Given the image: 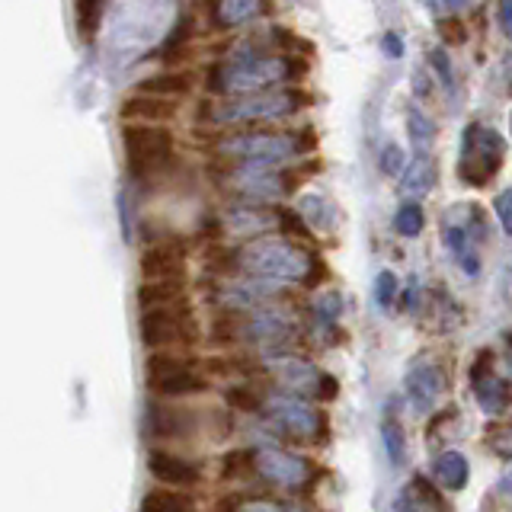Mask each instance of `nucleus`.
<instances>
[{"label": "nucleus", "mask_w": 512, "mask_h": 512, "mask_svg": "<svg viewBox=\"0 0 512 512\" xmlns=\"http://www.w3.org/2000/svg\"><path fill=\"white\" fill-rule=\"evenodd\" d=\"M308 74V58L279 55L269 48H240L228 61H218L205 71V90L221 96H250L282 87H295Z\"/></svg>", "instance_id": "nucleus-1"}, {"label": "nucleus", "mask_w": 512, "mask_h": 512, "mask_svg": "<svg viewBox=\"0 0 512 512\" xmlns=\"http://www.w3.org/2000/svg\"><path fill=\"white\" fill-rule=\"evenodd\" d=\"M234 269L240 276L263 279L269 285H314L317 276H327L320 256L298 240L288 237H260L234 250Z\"/></svg>", "instance_id": "nucleus-2"}, {"label": "nucleus", "mask_w": 512, "mask_h": 512, "mask_svg": "<svg viewBox=\"0 0 512 512\" xmlns=\"http://www.w3.org/2000/svg\"><path fill=\"white\" fill-rule=\"evenodd\" d=\"M314 96L298 87H282L269 93L250 96H221V100L202 103V122L224 128V132H247V128H266L285 119H295Z\"/></svg>", "instance_id": "nucleus-3"}, {"label": "nucleus", "mask_w": 512, "mask_h": 512, "mask_svg": "<svg viewBox=\"0 0 512 512\" xmlns=\"http://www.w3.org/2000/svg\"><path fill=\"white\" fill-rule=\"evenodd\" d=\"M314 151L311 128H247V132H224L215 141V154L224 164L250 167H292V160Z\"/></svg>", "instance_id": "nucleus-4"}, {"label": "nucleus", "mask_w": 512, "mask_h": 512, "mask_svg": "<svg viewBox=\"0 0 512 512\" xmlns=\"http://www.w3.org/2000/svg\"><path fill=\"white\" fill-rule=\"evenodd\" d=\"M122 151H125V170L132 180L144 183L151 176L167 173L176 160V135L170 125H122Z\"/></svg>", "instance_id": "nucleus-5"}, {"label": "nucleus", "mask_w": 512, "mask_h": 512, "mask_svg": "<svg viewBox=\"0 0 512 512\" xmlns=\"http://www.w3.org/2000/svg\"><path fill=\"white\" fill-rule=\"evenodd\" d=\"M221 183L234 192L237 202L269 205L279 208L282 199H288L298 189L301 176L292 167H250V164H224Z\"/></svg>", "instance_id": "nucleus-6"}, {"label": "nucleus", "mask_w": 512, "mask_h": 512, "mask_svg": "<svg viewBox=\"0 0 512 512\" xmlns=\"http://www.w3.org/2000/svg\"><path fill=\"white\" fill-rule=\"evenodd\" d=\"M144 378L154 397H196L212 388L192 352H151L144 362Z\"/></svg>", "instance_id": "nucleus-7"}, {"label": "nucleus", "mask_w": 512, "mask_h": 512, "mask_svg": "<svg viewBox=\"0 0 512 512\" xmlns=\"http://www.w3.org/2000/svg\"><path fill=\"white\" fill-rule=\"evenodd\" d=\"M138 336L151 352H189L202 340L196 311L186 304H173V308L141 311Z\"/></svg>", "instance_id": "nucleus-8"}, {"label": "nucleus", "mask_w": 512, "mask_h": 512, "mask_svg": "<svg viewBox=\"0 0 512 512\" xmlns=\"http://www.w3.org/2000/svg\"><path fill=\"white\" fill-rule=\"evenodd\" d=\"M506 160V138L490 125L471 122L461 132V160H458V180L474 189H484L496 180Z\"/></svg>", "instance_id": "nucleus-9"}, {"label": "nucleus", "mask_w": 512, "mask_h": 512, "mask_svg": "<svg viewBox=\"0 0 512 512\" xmlns=\"http://www.w3.org/2000/svg\"><path fill=\"white\" fill-rule=\"evenodd\" d=\"M263 413L279 432H288L295 439H314L317 432H327V413L314 407L308 397L279 391L272 397H263Z\"/></svg>", "instance_id": "nucleus-10"}, {"label": "nucleus", "mask_w": 512, "mask_h": 512, "mask_svg": "<svg viewBox=\"0 0 512 512\" xmlns=\"http://www.w3.org/2000/svg\"><path fill=\"white\" fill-rule=\"evenodd\" d=\"M253 474L272 487L301 490L311 484L314 464L295 452H285V448H260V452H253Z\"/></svg>", "instance_id": "nucleus-11"}, {"label": "nucleus", "mask_w": 512, "mask_h": 512, "mask_svg": "<svg viewBox=\"0 0 512 512\" xmlns=\"http://www.w3.org/2000/svg\"><path fill=\"white\" fill-rule=\"evenodd\" d=\"M218 231L221 237L247 240V244L260 237H272V231H279L276 208L253 205V202H231L218 218Z\"/></svg>", "instance_id": "nucleus-12"}, {"label": "nucleus", "mask_w": 512, "mask_h": 512, "mask_svg": "<svg viewBox=\"0 0 512 512\" xmlns=\"http://www.w3.org/2000/svg\"><path fill=\"white\" fill-rule=\"evenodd\" d=\"M138 269H141L144 282H173V285H186V276H189L186 244H183L180 237L154 240V244L144 247Z\"/></svg>", "instance_id": "nucleus-13"}, {"label": "nucleus", "mask_w": 512, "mask_h": 512, "mask_svg": "<svg viewBox=\"0 0 512 512\" xmlns=\"http://www.w3.org/2000/svg\"><path fill=\"white\" fill-rule=\"evenodd\" d=\"M148 474L157 480V484H164L167 490H189L202 484V464L196 458H186L180 452H170V448H160L154 445L148 452Z\"/></svg>", "instance_id": "nucleus-14"}, {"label": "nucleus", "mask_w": 512, "mask_h": 512, "mask_svg": "<svg viewBox=\"0 0 512 512\" xmlns=\"http://www.w3.org/2000/svg\"><path fill=\"white\" fill-rule=\"evenodd\" d=\"M144 426L154 439H196V432H202V413L167 404V400H154L148 416H144Z\"/></svg>", "instance_id": "nucleus-15"}, {"label": "nucleus", "mask_w": 512, "mask_h": 512, "mask_svg": "<svg viewBox=\"0 0 512 512\" xmlns=\"http://www.w3.org/2000/svg\"><path fill=\"white\" fill-rule=\"evenodd\" d=\"M199 84V74L189 71V68H164L157 74H148L132 93H144V96H157V100H170V103H180L189 100L196 93Z\"/></svg>", "instance_id": "nucleus-16"}, {"label": "nucleus", "mask_w": 512, "mask_h": 512, "mask_svg": "<svg viewBox=\"0 0 512 512\" xmlns=\"http://www.w3.org/2000/svg\"><path fill=\"white\" fill-rule=\"evenodd\" d=\"M442 388H445V378H442V372L429 359H416L410 365V372H407V397H410V404L420 413L436 410L439 397H442Z\"/></svg>", "instance_id": "nucleus-17"}, {"label": "nucleus", "mask_w": 512, "mask_h": 512, "mask_svg": "<svg viewBox=\"0 0 512 512\" xmlns=\"http://www.w3.org/2000/svg\"><path fill=\"white\" fill-rule=\"evenodd\" d=\"M119 116L122 122H135V125H167L180 116V103L157 100V96H144V93H128L119 106Z\"/></svg>", "instance_id": "nucleus-18"}, {"label": "nucleus", "mask_w": 512, "mask_h": 512, "mask_svg": "<svg viewBox=\"0 0 512 512\" xmlns=\"http://www.w3.org/2000/svg\"><path fill=\"white\" fill-rule=\"evenodd\" d=\"M205 16L212 23V29H237V26H247L253 16L266 13L269 7L260 4V0H215V4H205L202 7Z\"/></svg>", "instance_id": "nucleus-19"}, {"label": "nucleus", "mask_w": 512, "mask_h": 512, "mask_svg": "<svg viewBox=\"0 0 512 512\" xmlns=\"http://www.w3.org/2000/svg\"><path fill=\"white\" fill-rule=\"evenodd\" d=\"M397 180H400L397 183L400 196H407V202H420L423 196H429V192L436 189L439 167H436V160H432L429 154L426 157H413V164H407Z\"/></svg>", "instance_id": "nucleus-20"}, {"label": "nucleus", "mask_w": 512, "mask_h": 512, "mask_svg": "<svg viewBox=\"0 0 512 512\" xmlns=\"http://www.w3.org/2000/svg\"><path fill=\"white\" fill-rule=\"evenodd\" d=\"M192 32H196V20H192V16H180L176 26L170 29V36L160 42L154 58L164 64V68H180L183 58L189 55V48H192Z\"/></svg>", "instance_id": "nucleus-21"}, {"label": "nucleus", "mask_w": 512, "mask_h": 512, "mask_svg": "<svg viewBox=\"0 0 512 512\" xmlns=\"http://www.w3.org/2000/svg\"><path fill=\"white\" fill-rule=\"evenodd\" d=\"M186 285L173 282H141L138 288V308L141 311H157V308H173V304H186Z\"/></svg>", "instance_id": "nucleus-22"}, {"label": "nucleus", "mask_w": 512, "mask_h": 512, "mask_svg": "<svg viewBox=\"0 0 512 512\" xmlns=\"http://www.w3.org/2000/svg\"><path fill=\"white\" fill-rule=\"evenodd\" d=\"M432 474H436V487L445 490H464L468 487V477H471V464L461 452H442L432 464Z\"/></svg>", "instance_id": "nucleus-23"}, {"label": "nucleus", "mask_w": 512, "mask_h": 512, "mask_svg": "<svg viewBox=\"0 0 512 512\" xmlns=\"http://www.w3.org/2000/svg\"><path fill=\"white\" fill-rule=\"evenodd\" d=\"M138 512H196V500L186 490L157 487L141 500Z\"/></svg>", "instance_id": "nucleus-24"}, {"label": "nucleus", "mask_w": 512, "mask_h": 512, "mask_svg": "<svg viewBox=\"0 0 512 512\" xmlns=\"http://www.w3.org/2000/svg\"><path fill=\"white\" fill-rule=\"evenodd\" d=\"M474 397L480 400V407H484L490 416H503L509 410V381L506 378H484L477 384V388H471Z\"/></svg>", "instance_id": "nucleus-25"}, {"label": "nucleus", "mask_w": 512, "mask_h": 512, "mask_svg": "<svg viewBox=\"0 0 512 512\" xmlns=\"http://www.w3.org/2000/svg\"><path fill=\"white\" fill-rule=\"evenodd\" d=\"M445 244H448V250L455 253V260H458V266L468 272V276H477L480 272V256H477V244H471L468 237L461 234V228H455L452 221H445Z\"/></svg>", "instance_id": "nucleus-26"}, {"label": "nucleus", "mask_w": 512, "mask_h": 512, "mask_svg": "<svg viewBox=\"0 0 512 512\" xmlns=\"http://www.w3.org/2000/svg\"><path fill=\"white\" fill-rule=\"evenodd\" d=\"M391 410H384V423H381V432H384V448H388V458L394 468H400L407 458V436H404V426H400V416H397V404H388Z\"/></svg>", "instance_id": "nucleus-27"}, {"label": "nucleus", "mask_w": 512, "mask_h": 512, "mask_svg": "<svg viewBox=\"0 0 512 512\" xmlns=\"http://www.w3.org/2000/svg\"><path fill=\"white\" fill-rule=\"evenodd\" d=\"M407 125H410V141L416 148V157H426L432 151V144H436V122H432L420 106H410L407 112Z\"/></svg>", "instance_id": "nucleus-28"}, {"label": "nucleus", "mask_w": 512, "mask_h": 512, "mask_svg": "<svg viewBox=\"0 0 512 512\" xmlns=\"http://www.w3.org/2000/svg\"><path fill=\"white\" fill-rule=\"evenodd\" d=\"M224 404H228V410H237V413H263V391H256L253 384L240 381L224 391Z\"/></svg>", "instance_id": "nucleus-29"}, {"label": "nucleus", "mask_w": 512, "mask_h": 512, "mask_svg": "<svg viewBox=\"0 0 512 512\" xmlns=\"http://www.w3.org/2000/svg\"><path fill=\"white\" fill-rule=\"evenodd\" d=\"M74 16H77L80 39L93 42L96 36H100V26L106 20V4H100V0H90V4H77L74 7Z\"/></svg>", "instance_id": "nucleus-30"}, {"label": "nucleus", "mask_w": 512, "mask_h": 512, "mask_svg": "<svg viewBox=\"0 0 512 512\" xmlns=\"http://www.w3.org/2000/svg\"><path fill=\"white\" fill-rule=\"evenodd\" d=\"M394 231L400 237H420L423 228H426V212H423V205L420 202H404L394 212Z\"/></svg>", "instance_id": "nucleus-31"}, {"label": "nucleus", "mask_w": 512, "mask_h": 512, "mask_svg": "<svg viewBox=\"0 0 512 512\" xmlns=\"http://www.w3.org/2000/svg\"><path fill=\"white\" fill-rule=\"evenodd\" d=\"M301 221H304V228H327L330 224V218H333V208H330V202L327 199H320V196H308L301 202V208L295 212Z\"/></svg>", "instance_id": "nucleus-32"}, {"label": "nucleus", "mask_w": 512, "mask_h": 512, "mask_svg": "<svg viewBox=\"0 0 512 512\" xmlns=\"http://www.w3.org/2000/svg\"><path fill=\"white\" fill-rule=\"evenodd\" d=\"M429 68L436 71L432 77L436 80H442V87L448 90V93H455V64H452V55L445 52L442 45H436V48H429Z\"/></svg>", "instance_id": "nucleus-33"}, {"label": "nucleus", "mask_w": 512, "mask_h": 512, "mask_svg": "<svg viewBox=\"0 0 512 512\" xmlns=\"http://www.w3.org/2000/svg\"><path fill=\"white\" fill-rule=\"evenodd\" d=\"M247 474H253V452H247V448L228 452L221 458V477L224 480H244Z\"/></svg>", "instance_id": "nucleus-34"}, {"label": "nucleus", "mask_w": 512, "mask_h": 512, "mask_svg": "<svg viewBox=\"0 0 512 512\" xmlns=\"http://www.w3.org/2000/svg\"><path fill=\"white\" fill-rule=\"evenodd\" d=\"M436 29H439V42L445 52L455 45H464V39H468V26H464L461 16H445V20L436 23Z\"/></svg>", "instance_id": "nucleus-35"}, {"label": "nucleus", "mask_w": 512, "mask_h": 512, "mask_svg": "<svg viewBox=\"0 0 512 512\" xmlns=\"http://www.w3.org/2000/svg\"><path fill=\"white\" fill-rule=\"evenodd\" d=\"M397 295H400V279L394 276L391 269H381L378 279H375V301L381 304L384 311H388L391 304L397 301Z\"/></svg>", "instance_id": "nucleus-36"}, {"label": "nucleus", "mask_w": 512, "mask_h": 512, "mask_svg": "<svg viewBox=\"0 0 512 512\" xmlns=\"http://www.w3.org/2000/svg\"><path fill=\"white\" fill-rule=\"evenodd\" d=\"M493 375V349H480L477 352V359L471 362L468 368V381H471V388H477L480 381L490 378Z\"/></svg>", "instance_id": "nucleus-37"}, {"label": "nucleus", "mask_w": 512, "mask_h": 512, "mask_svg": "<svg viewBox=\"0 0 512 512\" xmlns=\"http://www.w3.org/2000/svg\"><path fill=\"white\" fill-rule=\"evenodd\" d=\"M407 167V160H404V151L397 148V144H384V151H381V173L384 176H400Z\"/></svg>", "instance_id": "nucleus-38"}, {"label": "nucleus", "mask_w": 512, "mask_h": 512, "mask_svg": "<svg viewBox=\"0 0 512 512\" xmlns=\"http://www.w3.org/2000/svg\"><path fill=\"white\" fill-rule=\"evenodd\" d=\"M487 445L506 461V458H509V429H506L503 423H490V426H487Z\"/></svg>", "instance_id": "nucleus-39"}, {"label": "nucleus", "mask_w": 512, "mask_h": 512, "mask_svg": "<svg viewBox=\"0 0 512 512\" xmlns=\"http://www.w3.org/2000/svg\"><path fill=\"white\" fill-rule=\"evenodd\" d=\"M314 314H317L320 320H327V324H333V320L340 317V295H336V292L320 295V298L314 301Z\"/></svg>", "instance_id": "nucleus-40"}, {"label": "nucleus", "mask_w": 512, "mask_h": 512, "mask_svg": "<svg viewBox=\"0 0 512 512\" xmlns=\"http://www.w3.org/2000/svg\"><path fill=\"white\" fill-rule=\"evenodd\" d=\"M336 394H340V384H336V378L327 375V372H320L317 388H314V400H320V404H330Z\"/></svg>", "instance_id": "nucleus-41"}, {"label": "nucleus", "mask_w": 512, "mask_h": 512, "mask_svg": "<svg viewBox=\"0 0 512 512\" xmlns=\"http://www.w3.org/2000/svg\"><path fill=\"white\" fill-rule=\"evenodd\" d=\"M493 212L500 218V228L509 231V192H500V196L493 199Z\"/></svg>", "instance_id": "nucleus-42"}, {"label": "nucleus", "mask_w": 512, "mask_h": 512, "mask_svg": "<svg viewBox=\"0 0 512 512\" xmlns=\"http://www.w3.org/2000/svg\"><path fill=\"white\" fill-rule=\"evenodd\" d=\"M240 506H244V500H240V496L224 493V496H218V500H215L212 512H240Z\"/></svg>", "instance_id": "nucleus-43"}, {"label": "nucleus", "mask_w": 512, "mask_h": 512, "mask_svg": "<svg viewBox=\"0 0 512 512\" xmlns=\"http://www.w3.org/2000/svg\"><path fill=\"white\" fill-rule=\"evenodd\" d=\"M429 90H432V74L416 71V77H413V93H416V100H426Z\"/></svg>", "instance_id": "nucleus-44"}, {"label": "nucleus", "mask_w": 512, "mask_h": 512, "mask_svg": "<svg viewBox=\"0 0 512 512\" xmlns=\"http://www.w3.org/2000/svg\"><path fill=\"white\" fill-rule=\"evenodd\" d=\"M381 45H384V55H391V58L404 55V39H400L397 32H388V36L381 39Z\"/></svg>", "instance_id": "nucleus-45"}, {"label": "nucleus", "mask_w": 512, "mask_h": 512, "mask_svg": "<svg viewBox=\"0 0 512 512\" xmlns=\"http://www.w3.org/2000/svg\"><path fill=\"white\" fill-rule=\"evenodd\" d=\"M240 512H288V509H282L279 503H269V500H253V503L240 506Z\"/></svg>", "instance_id": "nucleus-46"}, {"label": "nucleus", "mask_w": 512, "mask_h": 512, "mask_svg": "<svg viewBox=\"0 0 512 512\" xmlns=\"http://www.w3.org/2000/svg\"><path fill=\"white\" fill-rule=\"evenodd\" d=\"M509 4H500V7H496V13H500V32H503V36H509Z\"/></svg>", "instance_id": "nucleus-47"}, {"label": "nucleus", "mask_w": 512, "mask_h": 512, "mask_svg": "<svg viewBox=\"0 0 512 512\" xmlns=\"http://www.w3.org/2000/svg\"><path fill=\"white\" fill-rule=\"evenodd\" d=\"M397 512H420V503H416V500L413 503L410 500H400L397 503Z\"/></svg>", "instance_id": "nucleus-48"}]
</instances>
